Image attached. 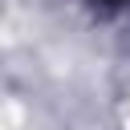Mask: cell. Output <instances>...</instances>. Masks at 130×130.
I'll return each mask as SVG.
<instances>
[{
	"label": "cell",
	"mask_w": 130,
	"mask_h": 130,
	"mask_svg": "<svg viewBox=\"0 0 130 130\" xmlns=\"http://www.w3.org/2000/svg\"><path fill=\"white\" fill-rule=\"evenodd\" d=\"M106 4H122V0H106Z\"/></svg>",
	"instance_id": "obj_1"
}]
</instances>
